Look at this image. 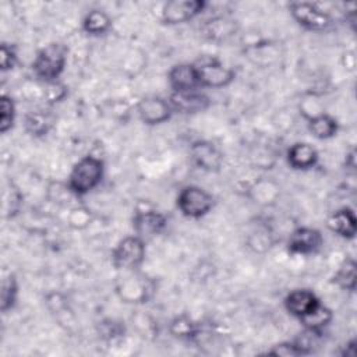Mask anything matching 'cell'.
<instances>
[{
    "label": "cell",
    "instance_id": "9c48e42d",
    "mask_svg": "<svg viewBox=\"0 0 357 357\" xmlns=\"http://www.w3.org/2000/svg\"><path fill=\"white\" fill-rule=\"evenodd\" d=\"M324 245V236L315 227L301 226L291 231L287 240V251L294 255H311Z\"/></svg>",
    "mask_w": 357,
    "mask_h": 357
},
{
    "label": "cell",
    "instance_id": "d6a6232c",
    "mask_svg": "<svg viewBox=\"0 0 357 357\" xmlns=\"http://www.w3.org/2000/svg\"><path fill=\"white\" fill-rule=\"evenodd\" d=\"M356 344H357L356 339H351V340H349V342H347V344H346V347L343 349V351H342L340 354H342V356L354 357V356H356V353H357V350H356Z\"/></svg>",
    "mask_w": 357,
    "mask_h": 357
},
{
    "label": "cell",
    "instance_id": "6da1fadb",
    "mask_svg": "<svg viewBox=\"0 0 357 357\" xmlns=\"http://www.w3.org/2000/svg\"><path fill=\"white\" fill-rule=\"evenodd\" d=\"M105 176V162L93 155L81 158L71 169L67 185L75 197H82L95 190Z\"/></svg>",
    "mask_w": 357,
    "mask_h": 357
},
{
    "label": "cell",
    "instance_id": "7a4b0ae2",
    "mask_svg": "<svg viewBox=\"0 0 357 357\" xmlns=\"http://www.w3.org/2000/svg\"><path fill=\"white\" fill-rule=\"evenodd\" d=\"M68 47L60 42H52L42 47L33 61L32 71L33 75L43 84L54 82L63 74L67 64Z\"/></svg>",
    "mask_w": 357,
    "mask_h": 357
},
{
    "label": "cell",
    "instance_id": "52a82bcc",
    "mask_svg": "<svg viewBox=\"0 0 357 357\" xmlns=\"http://www.w3.org/2000/svg\"><path fill=\"white\" fill-rule=\"evenodd\" d=\"M195 66L202 88H225L230 85L236 78V71L226 67L215 57L204 59Z\"/></svg>",
    "mask_w": 357,
    "mask_h": 357
},
{
    "label": "cell",
    "instance_id": "1f68e13d",
    "mask_svg": "<svg viewBox=\"0 0 357 357\" xmlns=\"http://www.w3.org/2000/svg\"><path fill=\"white\" fill-rule=\"evenodd\" d=\"M100 333L102 336L107 337V339H114L120 335H123V325L120 322H116L113 319H107V321H103L100 324Z\"/></svg>",
    "mask_w": 357,
    "mask_h": 357
},
{
    "label": "cell",
    "instance_id": "484cf974",
    "mask_svg": "<svg viewBox=\"0 0 357 357\" xmlns=\"http://www.w3.org/2000/svg\"><path fill=\"white\" fill-rule=\"evenodd\" d=\"M18 297V280L14 273H8L1 280L0 291V310L1 312H8L14 308Z\"/></svg>",
    "mask_w": 357,
    "mask_h": 357
},
{
    "label": "cell",
    "instance_id": "f546056e",
    "mask_svg": "<svg viewBox=\"0 0 357 357\" xmlns=\"http://www.w3.org/2000/svg\"><path fill=\"white\" fill-rule=\"evenodd\" d=\"M45 85H46L45 95H46V99L49 103H56V102L61 100L67 93V88L63 84H60L59 81L49 82Z\"/></svg>",
    "mask_w": 357,
    "mask_h": 357
},
{
    "label": "cell",
    "instance_id": "5b68a950",
    "mask_svg": "<svg viewBox=\"0 0 357 357\" xmlns=\"http://www.w3.org/2000/svg\"><path fill=\"white\" fill-rule=\"evenodd\" d=\"M146 247L145 240L137 234L127 236L117 243L112 251V265L117 271L139 269L145 261Z\"/></svg>",
    "mask_w": 357,
    "mask_h": 357
},
{
    "label": "cell",
    "instance_id": "9a60e30c",
    "mask_svg": "<svg viewBox=\"0 0 357 357\" xmlns=\"http://www.w3.org/2000/svg\"><path fill=\"white\" fill-rule=\"evenodd\" d=\"M169 103L173 112H178L181 114L201 113L211 106L209 98L199 89L188 92H172L169 96Z\"/></svg>",
    "mask_w": 357,
    "mask_h": 357
},
{
    "label": "cell",
    "instance_id": "7402d4cb",
    "mask_svg": "<svg viewBox=\"0 0 357 357\" xmlns=\"http://www.w3.org/2000/svg\"><path fill=\"white\" fill-rule=\"evenodd\" d=\"M205 35L213 40H223L236 32V21L227 17H215L205 22Z\"/></svg>",
    "mask_w": 357,
    "mask_h": 357
},
{
    "label": "cell",
    "instance_id": "2e32d148",
    "mask_svg": "<svg viewBox=\"0 0 357 357\" xmlns=\"http://www.w3.org/2000/svg\"><path fill=\"white\" fill-rule=\"evenodd\" d=\"M326 227L342 238H354L357 230V219L354 211L347 206L336 209L328 216Z\"/></svg>",
    "mask_w": 357,
    "mask_h": 357
},
{
    "label": "cell",
    "instance_id": "ba28073f",
    "mask_svg": "<svg viewBox=\"0 0 357 357\" xmlns=\"http://www.w3.org/2000/svg\"><path fill=\"white\" fill-rule=\"evenodd\" d=\"M208 3L205 0H172L163 4L162 21L167 25L184 24L199 15Z\"/></svg>",
    "mask_w": 357,
    "mask_h": 357
},
{
    "label": "cell",
    "instance_id": "4fadbf2b",
    "mask_svg": "<svg viewBox=\"0 0 357 357\" xmlns=\"http://www.w3.org/2000/svg\"><path fill=\"white\" fill-rule=\"evenodd\" d=\"M283 303H284L286 311L297 319H303L304 317L310 315L312 311H315L321 305V301L317 297V294L308 289L291 290L284 297Z\"/></svg>",
    "mask_w": 357,
    "mask_h": 357
},
{
    "label": "cell",
    "instance_id": "277c9868",
    "mask_svg": "<svg viewBox=\"0 0 357 357\" xmlns=\"http://www.w3.org/2000/svg\"><path fill=\"white\" fill-rule=\"evenodd\" d=\"M176 205L183 216L190 219H199L212 211L215 198L202 187L185 185L178 191Z\"/></svg>",
    "mask_w": 357,
    "mask_h": 357
},
{
    "label": "cell",
    "instance_id": "cb8c5ba5",
    "mask_svg": "<svg viewBox=\"0 0 357 357\" xmlns=\"http://www.w3.org/2000/svg\"><path fill=\"white\" fill-rule=\"evenodd\" d=\"M332 318H333L332 311L328 307L321 304L315 311H312L310 315L304 317L300 321H301L305 331L322 335L324 329L331 324Z\"/></svg>",
    "mask_w": 357,
    "mask_h": 357
},
{
    "label": "cell",
    "instance_id": "4316f807",
    "mask_svg": "<svg viewBox=\"0 0 357 357\" xmlns=\"http://www.w3.org/2000/svg\"><path fill=\"white\" fill-rule=\"evenodd\" d=\"M15 103L11 96L3 93L0 96V132L6 134L13 128L15 121Z\"/></svg>",
    "mask_w": 357,
    "mask_h": 357
},
{
    "label": "cell",
    "instance_id": "3957f363",
    "mask_svg": "<svg viewBox=\"0 0 357 357\" xmlns=\"http://www.w3.org/2000/svg\"><path fill=\"white\" fill-rule=\"evenodd\" d=\"M155 282L139 269L126 271L116 284L117 296L126 303H146L155 294Z\"/></svg>",
    "mask_w": 357,
    "mask_h": 357
},
{
    "label": "cell",
    "instance_id": "8fae6325",
    "mask_svg": "<svg viewBox=\"0 0 357 357\" xmlns=\"http://www.w3.org/2000/svg\"><path fill=\"white\" fill-rule=\"evenodd\" d=\"M190 158L198 169L209 173L219 172L223 165V153L213 142L206 139H198L191 144Z\"/></svg>",
    "mask_w": 357,
    "mask_h": 357
},
{
    "label": "cell",
    "instance_id": "8992f818",
    "mask_svg": "<svg viewBox=\"0 0 357 357\" xmlns=\"http://www.w3.org/2000/svg\"><path fill=\"white\" fill-rule=\"evenodd\" d=\"M289 11L293 20L305 31L322 32L332 25L331 14L318 3L293 1L289 4Z\"/></svg>",
    "mask_w": 357,
    "mask_h": 357
},
{
    "label": "cell",
    "instance_id": "f1b7e54d",
    "mask_svg": "<svg viewBox=\"0 0 357 357\" xmlns=\"http://www.w3.org/2000/svg\"><path fill=\"white\" fill-rule=\"evenodd\" d=\"M17 61H18V56H17V52H15L14 46L8 45V43H1V46H0V67H1V71L13 70L15 67Z\"/></svg>",
    "mask_w": 357,
    "mask_h": 357
},
{
    "label": "cell",
    "instance_id": "d6986e66",
    "mask_svg": "<svg viewBox=\"0 0 357 357\" xmlns=\"http://www.w3.org/2000/svg\"><path fill=\"white\" fill-rule=\"evenodd\" d=\"M112 28L110 15L99 8H93L82 20V31L92 36H99L106 33Z\"/></svg>",
    "mask_w": 357,
    "mask_h": 357
},
{
    "label": "cell",
    "instance_id": "4dcf8cb0",
    "mask_svg": "<svg viewBox=\"0 0 357 357\" xmlns=\"http://www.w3.org/2000/svg\"><path fill=\"white\" fill-rule=\"evenodd\" d=\"M91 220V215L89 211L85 208H74L70 213V225L75 229H81L84 226H86Z\"/></svg>",
    "mask_w": 357,
    "mask_h": 357
},
{
    "label": "cell",
    "instance_id": "83f0119b",
    "mask_svg": "<svg viewBox=\"0 0 357 357\" xmlns=\"http://www.w3.org/2000/svg\"><path fill=\"white\" fill-rule=\"evenodd\" d=\"M22 205V194L20 192V190L14 185H11L10 188V197L8 194L6 192L4 194V204H3V208H4V215L7 218H13L18 213L20 208Z\"/></svg>",
    "mask_w": 357,
    "mask_h": 357
},
{
    "label": "cell",
    "instance_id": "e0dca14e",
    "mask_svg": "<svg viewBox=\"0 0 357 357\" xmlns=\"http://www.w3.org/2000/svg\"><path fill=\"white\" fill-rule=\"evenodd\" d=\"M318 152L308 142L293 144L286 153L287 163L294 170H310L318 163Z\"/></svg>",
    "mask_w": 357,
    "mask_h": 357
},
{
    "label": "cell",
    "instance_id": "5bb4252c",
    "mask_svg": "<svg viewBox=\"0 0 357 357\" xmlns=\"http://www.w3.org/2000/svg\"><path fill=\"white\" fill-rule=\"evenodd\" d=\"M167 79L172 92H188L198 91L201 88L198 70L192 63H180L173 66L167 74Z\"/></svg>",
    "mask_w": 357,
    "mask_h": 357
},
{
    "label": "cell",
    "instance_id": "ac0fdd59",
    "mask_svg": "<svg viewBox=\"0 0 357 357\" xmlns=\"http://www.w3.org/2000/svg\"><path fill=\"white\" fill-rule=\"evenodd\" d=\"M307 120H308V130L312 134V137H315L317 139H329L335 137L339 131L337 120L325 112H321Z\"/></svg>",
    "mask_w": 357,
    "mask_h": 357
},
{
    "label": "cell",
    "instance_id": "ffe728a7",
    "mask_svg": "<svg viewBox=\"0 0 357 357\" xmlns=\"http://www.w3.org/2000/svg\"><path fill=\"white\" fill-rule=\"evenodd\" d=\"M53 116L45 110H33L25 116V130L33 137H42L49 132L53 126Z\"/></svg>",
    "mask_w": 357,
    "mask_h": 357
},
{
    "label": "cell",
    "instance_id": "603a6c76",
    "mask_svg": "<svg viewBox=\"0 0 357 357\" xmlns=\"http://www.w3.org/2000/svg\"><path fill=\"white\" fill-rule=\"evenodd\" d=\"M312 344L310 340L304 339H294L289 342L279 343L273 346L271 350H268V354L273 356H284V357H294V356H307L312 353Z\"/></svg>",
    "mask_w": 357,
    "mask_h": 357
},
{
    "label": "cell",
    "instance_id": "d4e9b609",
    "mask_svg": "<svg viewBox=\"0 0 357 357\" xmlns=\"http://www.w3.org/2000/svg\"><path fill=\"white\" fill-rule=\"evenodd\" d=\"M333 282L342 290H346V291H353L356 289L357 273H356V262L353 258H346L340 264L336 273L333 275Z\"/></svg>",
    "mask_w": 357,
    "mask_h": 357
},
{
    "label": "cell",
    "instance_id": "7c38bea8",
    "mask_svg": "<svg viewBox=\"0 0 357 357\" xmlns=\"http://www.w3.org/2000/svg\"><path fill=\"white\" fill-rule=\"evenodd\" d=\"M137 113L144 124L156 126L167 121L173 114V109L169 100L160 96H146L138 102Z\"/></svg>",
    "mask_w": 357,
    "mask_h": 357
},
{
    "label": "cell",
    "instance_id": "30bf717a",
    "mask_svg": "<svg viewBox=\"0 0 357 357\" xmlns=\"http://www.w3.org/2000/svg\"><path fill=\"white\" fill-rule=\"evenodd\" d=\"M167 225V218L153 208H137L132 216V229L141 238H148L160 234Z\"/></svg>",
    "mask_w": 357,
    "mask_h": 357
},
{
    "label": "cell",
    "instance_id": "44dd1931",
    "mask_svg": "<svg viewBox=\"0 0 357 357\" xmlns=\"http://www.w3.org/2000/svg\"><path fill=\"white\" fill-rule=\"evenodd\" d=\"M169 332L172 336L183 340H191L195 339L199 333L198 324L188 317L187 314H180L174 317L169 324Z\"/></svg>",
    "mask_w": 357,
    "mask_h": 357
}]
</instances>
